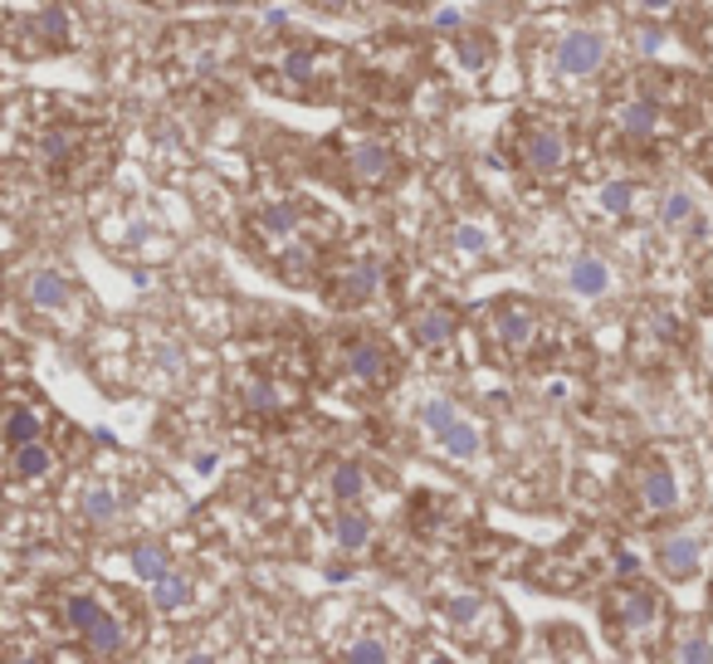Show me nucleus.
<instances>
[{"label":"nucleus","instance_id":"nucleus-1","mask_svg":"<svg viewBox=\"0 0 713 664\" xmlns=\"http://www.w3.org/2000/svg\"><path fill=\"white\" fill-rule=\"evenodd\" d=\"M606 626L616 630L621 645H650V640H659V630H665V606H659V596L641 582L616 586V592L606 596Z\"/></svg>","mask_w":713,"mask_h":664},{"label":"nucleus","instance_id":"nucleus-2","mask_svg":"<svg viewBox=\"0 0 713 664\" xmlns=\"http://www.w3.org/2000/svg\"><path fill=\"white\" fill-rule=\"evenodd\" d=\"M484 328L494 337L499 357L503 362H518V357H528L533 347H538V313H533V303L523 299H494L484 308Z\"/></svg>","mask_w":713,"mask_h":664},{"label":"nucleus","instance_id":"nucleus-3","mask_svg":"<svg viewBox=\"0 0 713 664\" xmlns=\"http://www.w3.org/2000/svg\"><path fill=\"white\" fill-rule=\"evenodd\" d=\"M342 366H348V376L356 386H386L396 376V357L386 352L376 337H348V347H342Z\"/></svg>","mask_w":713,"mask_h":664},{"label":"nucleus","instance_id":"nucleus-4","mask_svg":"<svg viewBox=\"0 0 713 664\" xmlns=\"http://www.w3.org/2000/svg\"><path fill=\"white\" fill-rule=\"evenodd\" d=\"M518 162L538 176H558L568 166V137H562L558 123H538V128L523 132L518 142Z\"/></svg>","mask_w":713,"mask_h":664},{"label":"nucleus","instance_id":"nucleus-5","mask_svg":"<svg viewBox=\"0 0 713 664\" xmlns=\"http://www.w3.org/2000/svg\"><path fill=\"white\" fill-rule=\"evenodd\" d=\"M348 176L356 186H366V191H382V186H391L401 176V162H396V152L386 142H352Z\"/></svg>","mask_w":713,"mask_h":664},{"label":"nucleus","instance_id":"nucleus-6","mask_svg":"<svg viewBox=\"0 0 713 664\" xmlns=\"http://www.w3.org/2000/svg\"><path fill=\"white\" fill-rule=\"evenodd\" d=\"M376 289H382V265H376V259H352V265H342L338 279L328 283V299H332V308H362Z\"/></svg>","mask_w":713,"mask_h":664},{"label":"nucleus","instance_id":"nucleus-7","mask_svg":"<svg viewBox=\"0 0 713 664\" xmlns=\"http://www.w3.org/2000/svg\"><path fill=\"white\" fill-rule=\"evenodd\" d=\"M635 493H641L645 513H675L679 509V484H675V469H669L665 459H645L641 474H635Z\"/></svg>","mask_w":713,"mask_h":664},{"label":"nucleus","instance_id":"nucleus-8","mask_svg":"<svg viewBox=\"0 0 713 664\" xmlns=\"http://www.w3.org/2000/svg\"><path fill=\"white\" fill-rule=\"evenodd\" d=\"M606 59V39L596 35V30H572L568 39L558 45V69L568 73V79H586V73H596Z\"/></svg>","mask_w":713,"mask_h":664},{"label":"nucleus","instance_id":"nucleus-9","mask_svg":"<svg viewBox=\"0 0 713 664\" xmlns=\"http://www.w3.org/2000/svg\"><path fill=\"white\" fill-rule=\"evenodd\" d=\"M440 610H445L449 626H455L459 636H469L475 645H494V640L484 636V620H503L494 601H484V596H449Z\"/></svg>","mask_w":713,"mask_h":664},{"label":"nucleus","instance_id":"nucleus-10","mask_svg":"<svg viewBox=\"0 0 713 664\" xmlns=\"http://www.w3.org/2000/svg\"><path fill=\"white\" fill-rule=\"evenodd\" d=\"M568 289L576 293V299L596 303V299H606V293L616 289V273H611V265H606L601 255H576L568 265Z\"/></svg>","mask_w":713,"mask_h":664},{"label":"nucleus","instance_id":"nucleus-11","mask_svg":"<svg viewBox=\"0 0 713 664\" xmlns=\"http://www.w3.org/2000/svg\"><path fill=\"white\" fill-rule=\"evenodd\" d=\"M83 650H89L93 660H113V655H122V645H128V630H122V616L118 610H108L103 606L98 616H93V626L83 630Z\"/></svg>","mask_w":713,"mask_h":664},{"label":"nucleus","instance_id":"nucleus-12","mask_svg":"<svg viewBox=\"0 0 713 664\" xmlns=\"http://www.w3.org/2000/svg\"><path fill=\"white\" fill-rule=\"evenodd\" d=\"M455 328H459L455 313L440 308V303H425V308L411 318V337L425 347V352H445V347L455 342Z\"/></svg>","mask_w":713,"mask_h":664},{"label":"nucleus","instance_id":"nucleus-13","mask_svg":"<svg viewBox=\"0 0 713 664\" xmlns=\"http://www.w3.org/2000/svg\"><path fill=\"white\" fill-rule=\"evenodd\" d=\"M699 537H689V533H679V537H665V543H659V572L669 576V582H689V576L699 572Z\"/></svg>","mask_w":713,"mask_h":664},{"label":"nucleus","instance_id":"nucleus-14","mask_svg":"<svg viewBox=\"0 0 713 664\" xmlns=\"http://www.w3.org/2000/svg\"><path fill=\"white\" fill-rule=\"evenodd\" d=\"M25 299L35 303L39 313H59V308H69L73 303V289H69V279L59 269H35L30 273V283H25Z\"/></svg>","mask_w":713,"mask_h":664},{"label":"nucleus","instance_id":"nucleus-15","mask_svg":"<svg viewBox=\"0 0 713 664\" xmlns=\"http://www.w3.org/2000/svg\"><path fill=\"white\" fill-rule=\"evenodd\" d=\"M49 474H55V450H49L45 440L10 450V479L15 484H39V479H49Z\"/></svg>","mask_w":713,"mask_h":664},{"label":"nucleus","instance_id":"nucleus-16","mask_svg":"<svg viewBox=\"0 0 713 664\" xmlns=\"http://www.w3.org/2000/svg\"><path fill=\"white\" fill-rule=\"evenodd\" d=\"M435 445H440V455H445V459H455V465H469V459H479V450H484V435H479L475 420L459 416L455 426L445 430V435H435Z\"/></svg>","mask_w":713,"mask_h":664},{"label":"nucleus","instance_id":"nucleus-17","mask_svg":"<svg viewBox=\"0 0 713 664\" xmlns=\"http://www.w3.org/2000/svg\"><path fill=\"white\" fill-rule=\"evenodd\" d=\"M35 440H45V420H39V410H30L25 400H10V416H5V445L20 450V445H35Z\"/></svg>","mask_w":713,"mask_h":664},{"label":"nucleus","instance_id":"nucleus-18","mask_svg":"<svg viewBox=\"0 0 713 664\" xmlns=\"http://www.w3.org/2000/svg\"><path fill=\"white\" fill-rule=\"evenodd\" d=\"M332 537H338L342 552H366L372 547V519L362 509H342L338 523H332Z\"/></svg>","mask_w":713,"mask_h":664},{"label":"nucleus","instance_id":"nucleus-19","mask_svg":"<svg viewBox=\"0 0 713 664\" xmlns=\"http://www.w3.org/2000/svg\"><path fill=\"white\" fill-rule=\"evenodd\" d=\"M328 489H332V499H338L342 509H356V503L366 499V469L356 465V459H342V465L332 469Z\"/></svg>","mask_w":713,"mask_h":664},{"label":"nucleus","instance_id":"nucleus-20","mask_svg":"<svg viewBox=\"0 0 713 664\" xmlns=\"http://www.w3.org/2000/svg\"><path fill=\"white\" fill-rule=\"evenodd\" d=\"M255 230H259L265 240H274V249H284V245H293V235H299V210H293V206H269V210H259Z\"/></svg>","mask_w":713,"mask_h":664},{"label":"nucleus","instance_id":"nucleus-21","mask_svg":"<svg viewBox=\"0 0 713 664\" xmlns=\"http://www.w3.org/2000/svg\"><path fill=\"white\" fill-rule=\"evenodd\" d=\"M616 128L626 137H650L659 128V103L655 98H631L626 108H616Z\"/></svg>","mask_w":713,"mask_h":664},{"label":"nucleus","instance_id":"nucleus-22","mask_svg":"<svg viewBox=\"0 0 713 664\" xmlns=\"http://www.w3.org/2000/svg\"><path fill=\"white\" fill-rule=\"evenodd\" d=\"M455 59L469 73H484L489 65H494V45H489V35H459L455 39Z\"/></svg>","mask_w":713,"mask_h":664},{"label":"nucleus","instance_id":"nucleus-23","mask_svg":"<svg viewBox=\"0 0 713 664\" xmlns=\"http://www.w3.org/2000/svg\"><path fill=\"white\" fill-rule=\"evenodd\" d=\"M186 596H191V582L182 572H166L162 582H152V606L156 610H182Z\"/></svg>","mask_w":713,"mask_h":664},{"label":"nucleus","instance_id":"nucleus-24","mask_svg":"<svg viewBox=\"0 0 713 664\" xmlns=\"http://www.w3.org/2000/svg\"><path fill=\"white\" fill-rule=\"evenodd\" d=\"M118 509L122 503H118V493L113 489H83V499H79V513L89 523H113L118 519Z\"/></svg>","mask_w":713,"mask_h":664},{"label":"nucleus","instance_id":"nucleus-25","mask_svg":"<svg viewBox=\"0 0 713 664\" xmlns=\"http://www.w3.org/2000/svg\"><path fill=\"white\" fill-rule=\"evenodd\" d=\"M338 664H391V650H386V640H376V636H356L338 655Z\"/></svg>","mask_w":713,"mask_h":664},{"label":"nucleus","instance_id":"nucleus-26","mask_svg":"<svg viewBox=\"0 0 713 664\" xmlns=\"http://www.w3.org/2000/svg\"><path fill=\"white\" fill-rule=\"evenodd\" d=\"M132 572L147 576V582H162V576L172 572V562H166V552L156 543H142V547H132Z\"/></svg>","mask_w":713,"mask_h":664},{"label":"nucleus","instance_id":"nucleus-27","mask_svg":"<svg viewBox=\"0 0 713 664\" xmlns=\"http://www.w3.org/2000/svg\"><path fill=\"white\" fill-rule=\"evenodd\" d=\"M455 420H459V410H455V400H445V396H430L421 406V426L430 430V435H445Z\"/></svg>","mask_w":713,"mask_h":664},{"label":"nucleus","instance_id":"nucleus-28","mask_svg":"<svg viewBox=\"0 0 713 664\" xmlns=\"http://www.w3.org/2000/svg\"><path fill=\"white\" fill-rule=\"evenodd\" d=\"M245 392H249V396H245L249 410H265V416H269V410H284V406H289L284 386H279V382H265V376H259V382H249Z\"/></svg>","mask_w":713,"mask_h":664},{"label":"nucleus","instance_id":"nucleus-29","mask_svg":"<svg viewBox=\"0 0 713 664\" xmlns=\"http://www.w3.org/2000/svg\"><path fill=\"white\" fill-rule=\"evenodd\" d=\"M675 664H713V645L704 630H689L675 640Z\"/></svg>","mask_w":713,"mask_h":664},{"label":"nucleus","instance_id":"nucleus-30","mask_svg":"<svg viewBox=\"0 0 713 664\" xmlns=\"http://www.w3.org/2000/svg\"><path fill=\"white\" fill-rule=\"evenodd\" d=\"M694 220V196L689 191H669L659 200V225H689Z\"/></svg>","mask_w":713,"mask_h":664},{"label":"nucleus","instance_id":"nucleus-31","mask_svg":"<svg viewBox=\"0 0 713 664\" xmlns=\"http://www.w3.org/2000/svg\"><path fill=\"white\" fill-rule=\"evenodd\" d=\"M455 249L459 255H469V259H484L489 255V230L484 225H455Z\"/></svg>","mask_w":713,"mask_h":664},{"label":"nucleus","instance_id":"nucleus-32","mask_svg":"<svg viewBox=\"0 0 713 664\" xmlns=\"http://www.w3.org/2000/svg\"><path fill=\"white\" fill-rule=\"evenodd\" d=\"M596 200H601V210L606 215H631V200H635V191L626 182H606L601 191H596Z\"/></svg>","mask_w":713,"mask_h":664},{"label":"nucleus","instance_id":"nucleus-33","mask_svg":"<svg viewBox=\"0 0 713 664\" xmlns=\"http://www.w3.org/2000/svg\"><path fill=\"white\" fill-rule=\"evenodd\" d=\"M430 25H435V30H455V25H459V10H440Z\"/></svg>","mask_w":713,"mask_h":664},{"label":"nucleus","instance_id":"nucleus-34","mask_svg":"<svg viewBox=\"0 0 713 664\" xmlns=\"http://www.w3.org/2000/svg\"><path fill=\"white\" fill-rule=\"evenodd\" d=\"M635 5L650 10V15H659V10H669V5H675V0H635Z\"/></svg>","mask_w":713,"mask_h":664},{"label":"nucleus","instance_id":"nucleus-35","mask_svg":"<svg viewBox=\"0 0 713 664\" xmlns=\"http://www.w3.org/2000/svg\"><path fill=\"white\" fill-rule=\"evenodd\" d=\"M416 664H459V660H449V655H440V650H425Z\"/></svg>","mask_w":713,"mask_h":664},{"label":"nucleus","instance_id":"nucleus-36","mask_svg":"<svg viewBox=\"0 0 713 664\" xmlns=\"http://www.w3.org/2000/svg\"><path fill=\"white\" fill-rule=\"evenodd\" d=\"M313 5H318V10H332V15H338V10H348L352 0H313Z\"/></svg>","mask_w":713,"mask_h":664},{"label":"nucleus","instance_id":"nucleus-37","mask_svg":"<svg viewBox=\"0 0 713 664\" xmlns=\"http://www.w3.org/2000/svg\"><path fill=\"white\" fill-rule=\"evenodd\" d=\"M5 664H49V660L45 655H10Z\"/></svg>","mask_w":713,"mask_h":664},{"label":"nucleus","instance_id":"nucleus-38","mask_svg":"<svg viewBox=\"0 0 713 664\" xmlns=\"http://www.w3.org/2000/svg\"><path fill=\"white\" fill-rule=\"evenodd\" d=\"M186 664H215V655H191Z\"/></svg>","mask_w":713,"mask_h":664}]
</instances>
